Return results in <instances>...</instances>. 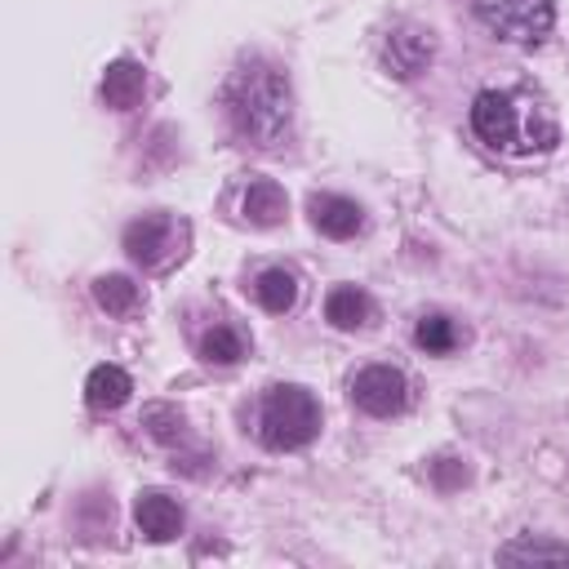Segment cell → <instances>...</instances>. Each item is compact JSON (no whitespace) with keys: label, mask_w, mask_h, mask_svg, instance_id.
Segmentation results:
<instances>
[{"label":"cell","mask_w":569,"mask_h":569,"mask_svg":"<svg viewBox=\"0 0 569 569\" xmlns=\"http://www.w3.org/2000/svg\"><path fill=\"white\" fill-rule=\"evenodd\" d=\"M471 129L502 156H538L551 151L560 129L542 98L525 89H485L471 102Z\"/></svg>","instance_id":"cell-1"},{"label":"cell","mask_w":569,"mask_h":569,"mask_svg":"<svg viewBox=\"0 0 569 569\" xmlns=\"http://www.w3.org/2000/svg\"><path fill=\"white\" fill-rule=\"evenodd\" d=\"M227 116L253 147H280L293 129V93L280 67L244 62L227 84Z\"/></svg>","instance_id":"cell-2"},{"label":"cell","mask_w":569,"mask_h":569,"mask_svg":"<svg viewBox=\"0 0 569 569\" xmlns=\"http://www.w3.org/2000/svg\"><path fill=\"white\" fill-rule=\"evenodd\" d=\"M258 436L267 449L284 453V449H302L320 436V405L307 387H271L262 396V409H258Z\"/></svg>","instance_id":"cell-3"},{"label":"cell","mask_w":569,"mask_h":569,"mask_svg":"<svg viewBox=\"0 0 569 569\" xmlns=\"http://www.w3.org/2000/svg\"><path fill=\"white\" fill-rule=\"evenodd\" d=\"M485 27L511 44H533L551 31L556 4L551 0H476Z\"/></svg>","instance_id":"cell-4"},{"label":"cell","mask_w":569,"mask_h":569,"mask_svg":"<svg viewBox=\"0 0 569 569\" xmlns=\"http://www.w3.org/2000/svg\"><path fill=\"white\" fill-rule=\"evenodd\" d=\"M351 400L360 413L369 418H396L405 405H409V382L400 369L391 365H365L356 378H351Z\"/></svg>","instance_id":"cell-5"},{"label":"cell","mask_w":569,"mask_h":569,"mask_svg":"<svg viewBox=\"0 0 569 569\" xmlns=\"http://www.w3.org/2000/svg\"><path fill=\"white\" fill-rule=\"evenodd\" d=\"M178 240H182V227L169 213H142L124 227V253L138 267H164L178 253Z\"/></svg>","instance_id":"cell-6"},{"label":"cell","mask_w":569,"mask_h":569,"mask_svg":"<svg viewBox=\"0 0 569 569\" xmlns=\"http://www.w3.org/2000/svg\"><path fill=\"white\" fill-rule=\"evenodd\" d=\"M431 58H436V36L427 27H413V22L409 27H396L387 36V44H382V62L400 80H413L418 71H427Z\"/></svg>","instance_id":"cell-7"},{"label":"cell","mask_w":569,"mask_h":569,"mask_svg":"<svg viewBox=\"0 0 569 569\" xmlns=\"http://www.w3.org/2000/svg\"><path fill=\"white\" fill-rule=\"evenodd\" d=\"M307 213H311L316 231H325L329 240H347V236H356L365 227V209L356 200H347V196H333V191L311 196L307 200Z\"/></svg>","instance_id":"cell-8"},{"label":"cell","mask_w":569,"mask_h":569,"mask_svg":"<svg viewBox=\"0 0 569 569\" xmlns=\"http://www.w3.org/2000/svg\"><path fill=\"white\" fill-rule=\"evenodd\" d=\"M133 520H138L142 538H151V542H169V538H178V533H182V507H178L169 493H160V489L138 493Z\"/></svg>","instance_id":"cell-9"},{"label":"cell","mask_w":569,"mask_h":569,"mask_svg":"<svg viewBox=\"0 0 569 569\" xmlns=\"http://www.w3.org/2000/svg\"><path fill=\"white\" fill-rule=\"evenodd\" d=\"M142 93H147V71L133 58H120V62H111L102 71V98H107V107L129 111V107L142 102Z\"/></svg>","instance_id":"cell-10"},{"label":"cell","mask_w":569,"mask_h":569,"mask_svg":"<svg viewBox=\"0 0 569 569\" xmlns=\"http://www.w3.org/2000/svg\"><path fill=\"white\" fill-rule=\"evenodd\" d=\"M129 391H133V378L120 365H98L84 378V400H89V409H102V413L120 409L129 400Z\"/></svg>","instance_id":"cell-11"},{"label":"cell","mask_w":569,"mask_h":569,"mask_svg":"<svg viewBox=\"0 0 569 569\" xmlns=\"http://www.w3.org/2000/svg\"><path fill=\"white\" fill-rule=\"evenodd\" d=\"M325 316L333 329H360L373 320V298L356 284H338L329 298H325Z\"/></svg>","instance_id":"cell-12"},{"label":"cell","mask_w":569,"mask_h":569,"mask_svg":"<svg viewBox=\"0 0 569 569\" xmlns=\"http://www.w3.org/2000/svg\"><path fill=\"white\" fill-rule=\"evenodd\" d=\"M502 565H569V542H551V538H533L520 533L507 547H498Z\"/></svg>","instance_id":"cell-13"},{"label":"cell","mask_w":569,"mask_h":569,"mask_svg":"<svg viewBox=\"0 0 569 569\" xmlns=\"http://www.w3.org/2000/svg\"><path fill=\"white\" fill-rule=\"evenodd\" d=\"M244 218H249L253 227H276V222H284V191H280L271 178L249 182V191H244Z\"/></svg>","instance_id":"cell-14"},{"label":"cell","mask_w":569,"mask_h":569,"mask_svg":"<svg viewBox=\"0 0 569 569\" xmlns=\"http://www.w3.org/2000/svg\"><path fill=\"white\" fill-rule=\"evenodd\" d=\"M253 293H258V302L267 307V311H289L293 302H298V280L284 271V267H271V271H262L258 276V284H253Z\"/></svg>","instance_id":"cell-15"},{"label":"cell","mask_w":569,"mask_h":569,"mask_svg":"<svg viewBox=\"0 0 569 569\" xmlns=\"http://www.w3.org/2000/svg\"><path fill=\"white\" fill-rule=\"evenodd\" d=\"M93 298H98L102 311L129 316V311L138 307V284H133L129 276H98V280H93Z\"/></svg>","instance_id":"cell-16"},{"label":"cell","mask_w":569,"mask_h":569,"mask_svg":"<svg viewBox=\"0 0 569 569\" xmlns=\"http://www.w3.org/2000/svg\"><path fill=\"white\" fill-rule=\"evenodd\" d=\"M200 356L209 365H236L244 356V338L231 329V325H213L204 338H200Z\"/></svg>","instance_id":"cell-17"},{"label":"cell","mask_w":569,"mask_h":569,"mask_svg":"<svg viewBox=\"0 0 569 569\" xmlns=\"http://www.w3.org/2000/svg\"><path fill=\"white\" fill-rule=\"evenodd\" d=\"M413 342H418L422 351H431V356H445V351L458 347V329H453L449 316H422L418 329H413Z\"/></svg>","instance_id":"cell-18"},{"label":"cell","mask_w":569,"mask_h":569,"mask_svg":"<svg viewBox=\"0 0 569 569\" xmlns=\"http://www.w3.org/2000/svg\"><path fill=\"white\" fill-rule=\"evenodd\" d=\"M142 422L151 427V436H156L160 445H178V440L187 436V422H182V413H178L173 405H151V409L142 413Z\"/></svg>","instance_id":"cell-19"},{"label":"cell","mask_w":569,"mask_h":569,"mask_svg":"<svg viewBox=\"0 0 569 569\" xmlns=\"http://www.w3.org/2000/svg\"><path fill=\"white\" fill-rule=\"evenodd\" d=\"M431 476H436L440 489H453V485L467 480V467H462L458 458H436V462H431Z\"/></svg>","instance_id":"cell-20"}]
</instances>
